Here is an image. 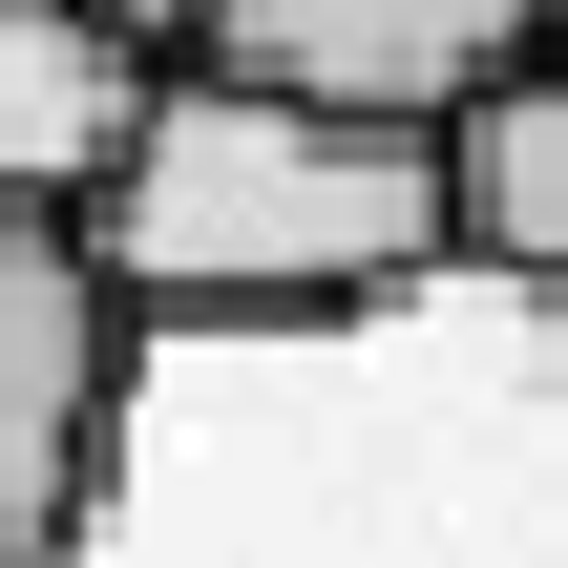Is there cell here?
<instances>
[{
	"label": "cell",
	"mask_w": 568,
	"mask_h": 568,
	"mask_svg": "<svg viewBox=\"0 0 568 568\" xmlns=\"http://www.w3.org/2000/svg\"><path fill=\"white\" fill-rule=\"evenodd\" d=\"M63 253L105 274L126 337H337V316H400L443 274V211H422L400 126L274 105L232 63H148V105L105 148V190L63 211Z\"/></svg>",
	"instance_id": "obj_1"
},
{
	"label": "cell",
	"mask_w": 568,
	"mask_h": 568,
	"mask_svg": "<svg viewBox=\"0 0 568 568\" xmlns=\"http://www.w3.org/2000/svg\"><path fill=\"white\" fill-rule=\"evenodd\" d=\"M126 379H148V337L105 316L63 211H0V568H84L105 485H126Z\"/></svg>",
	"instance_id": "obj_2"
},
{
	"label": "cell",
	"mask_w": 568,
	"mask_h": 568,
	"mask_svg": "<svg viewBox=\"0 0 568 568\" xmlns=\"http://www.w3.org/2000/svg\"><path fill=\"white\" fill-rule=\"evenodd\" d=\"M548 42V0H211L190 21V63H232V84H274V105H337V126H443L464 84H506Z\"/></svg>",
	"instance_id": "obj_3"
},
{
	"label": "cell",
	"mask_w": 568,
	"mask_h": 568,
	"mask_svg": "<svg viewBox=\"0 0 568 568\" xmlns=\"http://www.w3.org/2000/svg\"><path fill=\"white\" fill-rule=\"evenodd\" d=\"M126 105H148V42H105L84 0H0V211H84Z\"/></svg>",
	"instance_id": "obj_5"
},
{
	"label": "cell",
	"mask_w": 568,
	"mask_h": 568,
	"mask_svg": "<svg viewBox=\"0 0 568 568\" xmlns=\"http://www.w3.org/2000/svg\"><path fill=\"white\" fill-rule=\"evenodd\" d=\"M548 63H568V0H548Z\"/></svg>",
	"instance_id": "obj_7"
},
{
	"label": "cell",
	"mask_w": 568,
	"mask_h": 568,
	"mask_svg": "<svg viewBox=\"0 0 568 568\" xmlns=\"http://www.w3.org/2000/svg\"><path fill=\"white\" fill-rule=\"evenodd\" d=\"M422 211H443V274H527V295H568V63H548V42L422 126Z\"/></svg>",
	"instance_id": "obj_4"
},
{
	"label": "cell",
	"mask_w": 568,
	"mask_h": 568,
	"mask_svg": "<svg viewBox=\"0 0 568 568\" xmlns=\"http://www.w3.org/2000/svg\"><path fill=\"white\" fill-rule=\"evenodd\" d=\"M84 21H105V42H148V63H190V21H211V0H84Z\"/></svg>",
	"instance_id": "obj_6"
}]
</instances>
